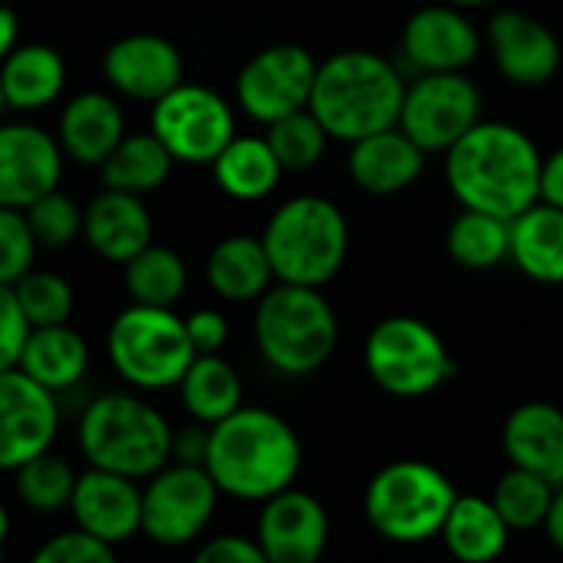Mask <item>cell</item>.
I'll return each instance as SVG.
<instances>
[{
    "label": "cell",
    "mask_w": 563,
    "mask_h": 563,
    "mask_svg": "<svg viewBox=\"0 0 563 563\" xmlns=\"http://www.w3.org/2000/svg\"><path fill=\"white\" fill-rule=\"evenodd\" d=\"M541 162L528 132L478 119L445 152V181L462 208L511 221L541 198Z\"/></svg>",
    "instance_id": "cell-1"
},
{
    "label": "cell",
    "mask_w": 563,
    "mask_h": 563,
    "mask_svg": "<svg viewBox=\"0 0 563 563\" xmlns=\"http://www.w3.org/2000/svg\"><path fill=\"white\" fill-rule=\"evenodd\" d=\"M303 449L287 419L271 409L238 406L211 426L205 472L221 495L241 501H267L290 488L300 475Z\"/></svg>",
    "instance_id": "cell-2"
},
{
    "label": "cell",
    "mask_w": 563,
    "mask_h": 563,
    "mask_svg": "<svg viewBox=\"0 0 563 563\" xmlns=\"http://www.w3.org/2000/svg\"><path fill=\"white\" fill-rule=\"evenodd\" d=\"M406 96L402 73L369 49H343L317 63V79L307 109L320 119L330 139L356 142L399 122Z\"/></svg>",
    "instance_id": "cell-3"
},
{
    "label": "cell",
    "mask_w": 563,
    "mask_h": 563,
    "mask_svg": "<svg viewBox=\"0 0 563 563\" xmlns=\"http://www.w3.org/2000/svg\"><path fill=\"white\" fill-rule=\"evenodd\" d=\"M79 449L92 468L139 482L172 462V426L145 399L109 393L86 406L79 419Z\"/></svg>",
    "instance_id": "cell-4"
},
{
    "label": "cell",
    "mask_w": 563,
    "mask_h": 563,
    "mask_svg": "<svg viewBox=\"0 0 563 563\" xmlns=\"http://www.w3.org/2000/svg\"><path fill=\"white\" fill-rule=\"evenodd\" d=\"M264 251L274 271V280L323 287L330 284L350 251V224L346 214L320 195H300L284 201L267 228Z\"/></svg>",
    "instance_id": "cell-5"
},
{
    "label": "cell",
    "mask_w": 563,
    "mask_h": 563,
    "mask_svg": "<svg viewBox=\"0 0 563 563\" xmlns=\"http://www.w3.org/2000/svg\"><path fill=\"white\" fill-rule=\"evenodd\" d=\"M336 313L320 287L277 284L257 297L254 340L261 356L284 376L317 373L336 350Z\"/></svg>",
    "instance_id": "cell-6"
},
{
    "label": "cell",
    "mask_w": 563,
    "mask_h": 563,
    "mask_svg": "<svg viewBox=\"0 0 563 563\" xmlns=\"http://www.w3.org/2000/svg\"><path fill=\"white\" fill-rule=\"evenodd\" d=\"M455 498L459 492L445 472L419 459H399L373 475L363 511L379 538L393 544H426L439 538Z\"/></svg>",
    "instance_id": "cell-7"
},
{
    "label": "cell",
    "mask_w": 563,
    "mask_h": 563,
    "mask_svg": "<svg viewBox=\"0 0 563 563\" xmlns=\"http://www.w3.org/2000/svg\"><path fill=\"white\" fill-rule=\"evenodd\" d=\"M109 360L135 389H172L198 356L172 307L132 303L109 327Z\"/></svg>",
    "instance_id": "cell-8"
},
{
    "label": "cell",
    "mask_w": 563,
    "mask_h": 563,
    "mask_svg": "<svg viewBox=\"0 0 563 563\" xmlns=\"http://www.w3.org/2000/svg\"><path fill=\"white\" fill-rule=\"evenodd\" d=\"M369 379L399 399H419L435 393L455 376V360L445 340L419 317H386L366 336Z\"/></svg>",
    "instance_id": "cell-9"
},
{
    "label": "cell",
    "mask_w": 563,
    "mask_h": 563,
    "mask_svg": "<svg viewBox=\"0 0 563 563\" xmlns=\"http://www.w3.org/2000/svg\"><path fill=\"white\" fill-rule=\"evenodd\" d=\"M218 485L205 465H162L142 488V534L162 548H185L205 534L218 508Z\"/></svg>",
    "instance_id": "cell-10"
},
{
    "label": "cell",
    "mask_w": 563,
    "mask_h": 563,
    "mask_svg": "<svg viewBox=\"0 0 563 563\" xmlns=\"http://www.w3.org/2000/svg\"><path fill=\"white\" fill-rule=\"evenodd\" d=\"M482 119V92L462 73H419L412 86H406L399 129L429 155L449 152L475 122Z\"/></svg>",
    "instance_id": "cell-11"
},
{
    "label": "cell",
    "mask_w": 563,
    "mask_h": 563,
    "mask_svg": "<svg viewBox=\"0 0 563 563\" xmlns=\"http://www.w3.org/2000/svg\"><path fill=\"white\" fill-rule=\"evenodd\" d=\"M152 106V132L175 162L211 165L214 155L234 139V112L208 86L178 82Z\"/></svg>",
    "instance_id": "cell-12"
},
{
    "label": "cell",
    "mask_w": 563,
    "mask_h": 563,
    "mask_svg": "<svg viewBox=\"0 0 563 563\" xmlns=\"http://www.w3.org/2000/svg\"><path fill=\"white\" fill-rule=\"evenodd\" d=\"M317 79V59L297 43H277L244 63L238 76V102L254 122H274L307 109Z\"/></svg>",
    "instance_id": "cell-13"
},
{
    "label": "cell",
    "mask_w": 563,
    "mask_h": 563,
    "mask_svg": "<svg viewBox=\"0 0 563 563\" xmlns=\"http://www.w3.org/2000/svg\"><path fill=\"white\" fill-rule=\"evenodd\" d=\"M59 429L56 393L30 379L20 366L0 373V472L46 452Z\"/></svg>",
    "instance_id": "cell-14"
},
{
    "label": "cell",
    "mask_w": 563,
    "mask_h": 563,
    "mask_svg": "<svg viewBox=\"0 0 563 563\" xmlns=\"http://www.w3.org/2000/svg\"><path fill=\"white\" fill-rule=\"evenodd\" d=\"M63 178V148L40 125H0V208H30Z\"/></svg>",
    "instance_id": "cell-15"
},
{
    "label": "cell",
    "mask_w": 563,
    "mask_h": 563,
    "mask_svg": "<svg viewBox=\"0 0 563 563\" xmlns=\"http://www.w3.org/2000/svg\"><path fill=\"white\" fill-rule=\"evenodd\" d=\"M264 561L271 563H313L330 541L327 508L294 485L271 495L257 518V538Z\"/></svg>",
    "instance_id": "cell-16"
},
{
    "label": "cell",
    "mask_w": 563,
    "mask_h": 563,
    "mask_svg": "<svg viewBox=\"0 0 563 563\" xmlns=\"http://www.w3.org/2000/svg\"><path fill=\"white\" fill-rule=\"evenodd\" d=\"M488 46L498 73L518 86H544L561 69L558 33L525 10H498L488 20Z\"/></svg>",
    "instance_id": "cell-17"
},
{
    "label": "cell",
    "mask_w": 563,
    "mask_h": 563,
    "mask_svg": "<svg viewBox=\"0 0 563 563\" xmlns=\"http://www.w3.org/2000/svg\"><path fill=\"white\" fill-rule=\"evenodd\" d=\"M402 53L419 73H462L478 59L482 36L462 7L432 3L406 20Z\"/></svg>",
    "instance_id": "cell-18"
},
{
    "label": "cell",
    "mask_w": 563,
    "mask_h": 563,
    "mask_svg": "<svg viewBox=\"0 0 563 563\" xmlns=\"http://www.w3.org/2000/svg\"><path fill=\"white\" fill-rule=\"evenodd\" d=\"M102 73L122 96L155 102L181 82L185 63L172 40L158 33H132L106 49Z\"/></svg>",
    "instance_id": "cell-19"
},
{
    "label": "cell",
    "mask_w": 563,
    "mask_h": 563,
    "mask_svg": "<svg viewBox=\"0 0 563 563\" xmlns=\"http://www.w3.org/2000/svg\"><path fill=\"white\" fill-rule=\"evenodd\" d=\"M69 511L76 528L119 548L142 528V492L132 478L89 465L73 485Z\"/></svg>",
    "instance_id": "cell-20"
},
{
    "label": "cell",
    "mask_w": 563,
    "mask_h": 563,
    "mask_svg": "<svg viewBox=\"0 0 563 563\" xmlns=\"http://www.w3.org/2000/svg\"><path fill=\"white\" fill-rule=\"evenodd\" d=\"M422 168H426V152L399 125L363 135L350 148V178L366 195H379V198L399 195L419 181Z\"/></svg>",
    "instance_id": "cell-21"
},
{
    "label": "cell",
    "mask_w": 563,
    "mask_h": 563,
    "mask_svg": "<svg viewBox=\"0 0 563 563\" xmlns=\"http://www.w3.org/2000/svg\"><path fill=\"white\" fill-rule=\"evenodd\" d=\"M82 238L99 257L125 264L152 244V214L139 195L106 188L82 211Z\"/></svg>",
    "instance_id": "cell-22"
},
{
    "label": "cell",
    "mask_w": 563,
    "mask_h": 563,
    "mask_svg": "<svg viewBox=\"0 0 563 563\" xmlns=\"http://www.w3.org/2000/svg\"><path fill=\"white\" fill-rule=\"evenodd\" d=\"M505 455L515 468L563 485V409L554 402L518 406L501 429Z\"/></svg>",
    "instance_id": "cell-23"
},
{
    "label": "cell",
    "mask_w": 563,
    "mask_h": 563,
    "mask_svg": "<svg viewBox=\"0 0 563 563\" xmlns=\"http://www.w3.org/2000/svg\"><path fill=\"white\" fill-rule=\"evenodd\" d=\"M125 119L112 96L79 92L59 115V148L79 165H102L122 142Z\"/></svg>",
    "instance_id": "cell-24"
},
{
    "label": "cell",
    "mask_w": 563,
    "mask_h": 563,
    "mask_svg": "<svg viewBox=\"0 0 563 563\" xmlns=\"http://www.w3.org/2000/svg\"><path fill=\"white\" fill-rule=\"evenodd\" d=\"M508 257L534 284H563V208L538 198L531 208L515 214Z\"/></svg>",
    "instance_id": "cell-25"
},
{
    "label": "cell",
    "mask_w": 563,
    "mask_h": 563,
    "mask_svg": "<svg viewBox=\"0 0 563 563\" xmlns=\"http://www.w3.org/2000/svg\"><path fill=\"white\" fill-rule=\"evenodd\" d=\"M16 366L30 379L46 386L49 393H63V389H73L86 376V369H89V346L66 323L30 327Z\"/></svg>",
    "instance_id": "cell-26"
},
{
    "label": "cell",
    "mask_w": 563,
    "mask_h": 563,
    "mask_svg": "<svg viewBox=\"0 0 563 563\" xmlns=\"http://www.w3.org/2000/svg\"><path fill=\"white\" fill-rule=\"evenodd\" d=\"M439 538L445 541L449 554L465 563L498 561L511 541V528L482 495H459L442 521Z\"/></svg>",
    "instance_id": "cell-27"
},
{
    "label": "cell",
    "mask_w": 563,
    "mask_h": 563,
    "mask_svg": "<svg viewBox=\"0 0 563 563\" xmlns=\"http://www.w3.org/2000/svg\"><path fill=\"white\" fill-rule=\"evenodd\" d=\"M0 86L3 102L13 109H43L66 86V63L53 46L26 43L13 46L0 59Z\"/></svg>",
    "instance_id": "cell-28"
},
{
    "label": "cell",
    "mask_w": 563,
    "mask_h": 563,
    "mask_svg": "<svg viewBox=\"0 0 563 563\" xmlns=\"http://www.w3.org/2000/svg\"><path fill=\"white\" fill-rule=\"evenodd\" d=\"M205 274L211 290L224 300H257L274 284L264 241L251 234H231L218 241L208 254Z\"/></svg>",
    "instance_id": "cell-29"
},
{
    "label": "cell",
    "mask_w": 563,
    "mask_h": 563,
    "mask_svg": "<svg viewBox=\"0 0 563 563\" xmlns=\"http://www.w3.org/2000/svg\"><path fill=\"white\" fill-rule=\"evenodd\" d=\"M211 168H214L218 188L238 201H257L271 195L284 175L274 148L267 145V139H257V135H234L214 155Z\"/></svg>",
    "instance_id": "cell-30"
},
{
    "label": "cell",
    "mask_w": 563,
    "mask_h": 563,
    "mask_svg": "<svg viewBox=\"0 0 563 563\" xmlns=\"http://www.w3.org/2000/svg\"><path fill=\"white\" fill-rule=\"evenodd\" d=\"M181 402L195 422L214 426L241 406V376L218 353H198L178 383Z\"/></svg>",
    "instance_id": "cell-31"
},
{
    "label": "cell",
    "mask_w": 563,
    "mask_h": 563,
    "mask_svg": "<svg viewBox=\"0 0 563 563\" xmlns=\"http://www.w3.org/2000/svg\"><path fill=\"white\" fill-rule=\"evenodd\" d=\"M172 165H175V158L158 142L155 132H135V135H122V142L109 152V158L99 165V172H102L106 188L145 195L168 181Z\"/></svg>",
    "instance_id": "cell-32"
},
{
    "label": "cell",
    "mask_w": 563,
    "mask_h": 563,
    "mask_svg": "<svg viewBox=\"0 0 563 563\" xmlns=\"http://www.w3.org/2000/svg\"><path fill=\"white\" fill-rule=\"evenodd\" d=\"M445 247L455 264H462L468 271H492L501 261H508L511 221L488 214V211L462 208V214L449 224Z\"/></svg>",
    "instance_id": "cell-33"
},
{
    "label": "cell",
    "mask_w": 563,
    "mask_h": 563,
    "mask_svg": "<svg viewBox=\"0 0 563 563\" xmlns=\"http://www.w3.org/2000/svg\"><path fill=\"white\" fill-rule=\"evenodd\" d=\"M125 290L132 297V303H148V307H175L188 287V267L185 261L162 244H148L142 247L135 257H129L125 264Z\"/></svg>",
    "instance_id": "cell-34"
},
{
    "label": "cell",
    "mask_w": 563,
    "mask_h": 563,
    "mask_svg": "<svg viewBox=\"0 0 563 563\" xmlns=\"http://www.w3.org/2000/svg\"><path fill=\"white\" fill-rule=\"evenodd\" d=\"M554 488L558 485H551L548 478L511 465V472L498 478L492 492V505L498 508V515L505 518L511 531H531L544 525Z\"/></svg>",
    "instance_id": "cell-35"
},
{
    "label": "cell",
    "mask_w": 563,
    "mask_h": 563,
    "mask_svg": "<svg viewBox=\"0 0 563 563\" xmlns=\"http://www.w3.org/2000/svg\"><path fill=\"white\" fill-rule=\"evenodd\" d=\"M327 142H330V132L320 125V119L310 109H297L267 122V145L274 148L284 172L313 168L323 158Z\"/></svg>",
    "instance_id": "cell-36"
},
{
    "label": "cell",
    "mask_w": 563,
    "mask_h": 563,
    "mask_svg": "<svg viewBox=\"0 0 563 563\" xmlns=\"http://www.w3.org/2000/svg\"><path fill=\"white\" fill-rule=\"evenodd\" d=\"M16 498L30 508V511H40V515H49V511H59V508H69V498H73V485H76V475L73 468L56 459L49 449L40 452L36 459L23 462L16 468Z\"/></svg>",
    "instance_id": "cell-37"
},
{
    "label": "cell",
    "mask_w": 563,
    "mask_h": 563,
    "mask_svg": "<svg viewBox=\"0 0 563 563\" xmlns=\"http://www.w3.org/2000/svg\"><path fill=\"white\" fill-rule=\"evenodd\" d=\"M13 297L30 327L66 323L73 313V287L53 271H26L13 284Z\"/></svg>",
    "instance_id": "cell-38"
},
{
    "label": "cell",
    "mask_w": 563,
    "mask_h": 563,
    "mask_svg": "<svg viewBox=\"0 0 563 563\" xmlns=\"http://www.w3.org/2000/svg\"><path fill=\"white\" fill-rule=\"evenodd\" d=\"M23 214H26V224H30V231H33L40 247H66L82 231L79 205L69 195H63L59 188H53L43 198H36L30 208H23Z\"/></svg>",
    "instance_id": "cell-39"
},
{
    "label": "cell",
    "mask_w": 563,
    "mask_h": 563,
    "mask_svg": "<svg viewBox=\"0 0 563 563\" xmlns=\"http://www.w3.org/2000/svg\"><path fill=\"white\" fill-rule=\"evenodd\" d=\"M36 238L20 208H0V284L13 287L36 261Z\"/></svg>",
    "instance_id": "cell-40"
},
{
    "label": "cell",
    "mask_w": 563,
    "mask_h": 563,
    "mask_svg": "<svg viewBox=\"0 0 563 563\" xmlns=\"http://www.w3.org/2000/svg\"><path fill=\"white\" fill-rule=\"evenodd\" d=\"M36 563H112L115 561V548L92 538L89 531L76 528V531H63L56 538H49L36 554Z\"/></svg>",
    "instance_id": "cell-41"
},
{
    "label": "cell",
    "mask_w": 563,
    "mask_h": 563,
    "mask_svg": "<svg viewBox=\"0 0 563 563\" xmlns=\"http://www.w3.org/2000/svg\"><path fill=\"white\" fill-rule=\"evenodd\" d=\"M26 333H30V323L20 313V303L13 297V287L0 284V373L16 366Z\"/></svg>",
    "instance_id": "cell-42"
},
{
    "label": "cell",
    "mask_w": 563,
    "mask_h": 563,
    "mask_svg": "<svg viewBox=\"0 0 563 563\" xmlns=\"http://www.w3.org/2000/svg\"><path fill=\"white\" fill-rule=\"evenodd\" d=\"M185 330H188V340H191L195 353H218L228 343V320H224V313H218L211 307L195 310L185 320Z\"/></svg>",
    "instance_id": "cell-43"
},
{
    "label": "cell",
    "mask_w": 563,
    "mask_h": 563,
    "mask_svg": "<svg viewBox=\"0 0 563 563\" xmlns=\"http://www.w3.org/2000/svg\"><path fill=\"white\" fill-rule=\"evenodd\" d=\"M198 561L201 563H264V551L257 541L251 538H238V534H224L214 541H205L198 548Z\"/></svg>",
    "instance_id": "cell-44"
},
{
    "label": "cell",
    "mask_w": 563,
    "mask_h": 563,
    "mask_svg": "<svg viewBox=\"0 0 563 563\" xmlns=\"http://www.w3.org/2000/svg\"><path fill=\"white\" fill-rule=\"evenodd\" d=\"M208 435H211V426H205V422H195V426H188L181 432H172V462L205 465Z\"/></svg>",
    "instance_id": "cell-45"
},
{
    "label": "cell",
    "mask_w": 563,
    "mask_h": 563,
    "mask_svg": "<svg viewBox=\"0 0 563 563\" xmlns=\"http://www.w3.org/2000/svg\"><path fill=\"white\" fill-rule=\"evenodd\" d=\"M541 201L563 208V145L541 162Z\"/></svg>",
    "instance_id": "cell-46"
},
{
    "label": "cell",
    "mask_w": 563,
    "mask_h": 563,
    "mask_svg": "<svg viewBox=\"0 0 563 563\" xmlns=\"http://www.w3.org/2000/svg\"><path fill=\"white\" fill-rule=\"evenodd\" d=\"M541 528L548 531V541L558 551H563V485L554 488V498H551V508H548V518H544Z\"/></svg>",
    "instance_id": "cell-47"
},
{
    "label": "cell",
    "mask_w": 563,
    "mask_h": 563,
    "mask_svg": "<svg viewBox=\"0 0 563 563\" xmlns=\"http://www.w3.org/2000/svg\"><path fill=\"white\" fill-rule=\"evenodd\" d=\"M16 36H20V20L7 3H0V59L16 46Z\"/></svg>",
    "instance_id": "cell-48"
},
{
    "label": "cell",
    "mask_w": 563,
    "mask_h": 563,
    "mask_svg": "<svg viewBox=\"0 0 563 563\" xmlns=\"http://www.w3.org/2000/svg\"><path fill=\"white\" fill-rule=\"evenodd\" d=\"M7 534H10V515H7V508L0 505V548H3V541H7Z\"/></svg>",
    "instance_id": "cell-49"
},
{
    "label": "cell",
    "mask_w": 563,
    "mask_h": 563,
    "mask_svg": "<svg viewBox=\"0 0 563 563\" xmlns=\"http://www.w3.org/2000/svg\"><path fill=\"white\" fill-rule=\"evenodd\" d=\"M449 3H455V7H485L492 0H449Z\"/></svg>",
    "instance_id": "cell-50"
},
{
    "label": "cell",
    "mask_w": 563,
    "mask_h": 563,
    "mask_svg": "<svg viewBox=\"0 0 563 563\" xmlns=\"http://www.w3.org/2000/svg\"><path fill=\"white\" fill-rule=\"evenodd\" d=\"M3 106H7V102H3V86H0V109H3Z\"/></svg>",
    "instance_id": "cell-51"
}]
</instances>
